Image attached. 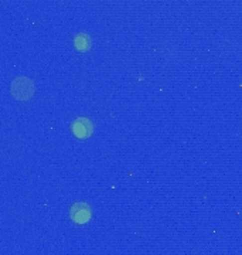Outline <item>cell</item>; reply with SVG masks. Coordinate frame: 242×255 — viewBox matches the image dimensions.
Listing matches in <instances>:
<instances>
[{
	"label": "cell",
	"instance_id": "cell-2",
	"mask_svg": "<svg viewBox=\"0 0 242 255\" xmlns=\"http://www.w3.org/2000/svg\"><path fill=\"white\" fill-rule=\"evenodd\" d=\"M92 129H94V125H92V122H91L90 119L87 118H78L74 122V125H72L74 135L77 137H80V139H85V137L90 136L91 133H92Z\"/></svg>",
	"mask_w": 242,
	"mask_h": 255
},
{
	"label": "cell",
	"instance_id": "cell-1",
	"mask_svg": "<svg viewBox=\"0 0 242 255\" xmlns=\"http://www.w3.org/2000/svg\"><path fill=\"white\" fill-rule=\"evenodd\" d=\"M10 92L18 101L30 100L34 95V82L27 77H17L10 85Z\"/></svg>",
	"mask_w": 242,
	"mask_h": 255
},
{
	"label": "cell",
	"instance_id": "cell-3",
	"mask_svg": "<svg viewBox=\"0 0 242 255\" xmlns=\"http://www.w3.org/2000/svg\"><path fill=\"white\" fill-rule=\"evenodd\" d=\"M92 213H91V209L85 204V203H77L74 204L71 209V219L78 223V224H84L87 223L88 220L91 219Z\"/></svg>",
	"mask_w": 242,
	"mask_h": 255
},
{
	"label": "cell",
	"instance_id": "cell-4",
	"mask_svg": "<svg viewBox=\"0 0 242 255\" xmlns=\"http://www.w3.org/2000/svg\"><path fill=\"white\" fill-rule=\"evenodd\" d=\"M91 46V40L90 37L85 36V34H80V36L75 37V47H77V50H80V51H85V50H88Z\"/></svg>",
	"mask_w": 242,
	"mask_h": 255
}]
</instances>
